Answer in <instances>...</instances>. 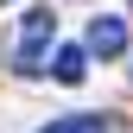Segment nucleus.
I'll list each match as a JSON object with an SVG mask.
<instances>
[{
    "instance_id": "1",
    "label": "nucleus",
    "mask_w": 133,
    "mask_h": 133,
    "mask_svg": "<svg viewBox=\"0 0 133 133\" xmlns=\"http://www.w3.org/2000/svg\"><path fill=\"white\" fill-rule=\"evenodd\" d=\"M51 38H57V13H25V25H19V70H38Z\"/></svg>"
},
{
    "instance_id": "2",
    "label": "nucleus",
    "mask_w": 133,
    "mask_h": 133,
    "mask_svg": "<svg viewBox=\"0 0 133 133\" xmlns=\"http://www.w3.org/2000/svg\"><path fill=\"white\" fill-rule=\"evenodd\" d=\"M127 51V25L114 19V13H95L89 25V44H82V57H121Z\"/></svg>"
},
{
    "instance_id": "3",
    "label": "nucleus",
    "mask_w": 133,
    "mask_h": 133,
    "mask_svg": "<svg viewBox=\"0 0 133 133\" xmlns=\"http://www.w3.org/2000/svg\"><path fill=\"white\" fill-rule=\"evenodd\" d=\"M51 70H57V82H70V89H76V82H82V76H89V57H82V44H63V51H57V63H51Z\"/></svg>"
},
{
    "instance_id": "4",
    "label": "nucleus",
    "mask_w": 133,
    "mask_h": 133,
    "mask_svg": "<svg viewBox=\"0 0 133 133\" xmlns=\"http://www.w3.org/2000/svg\"><path fill=\"white\" fill-rule=\"evenodd\" d=\"M44 133H108V114H70V121H51Z\"/></svg>"
},
{
    "instance_id": "5",
    "label": "nucleus",
    "mask_w": 133,
    "mask_h": 133,
    "mask_svg": "<svg viewBox=\"0 0 133 133\" xmlns=\"http://www.w3.org/2000/svg\"><path fill=\"white\" fill-rule=\"evenodd\" d=\"M0 6H6V0H0Z\"/></svg>"
}]
</instances>
